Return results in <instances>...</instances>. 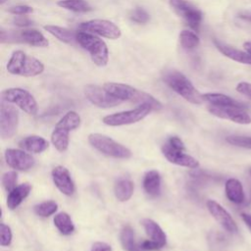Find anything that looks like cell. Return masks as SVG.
<instances>
[{"mask_svg": "<svg viewBox=\"0 0 251 251\" xmlns=\"http://www.w3.org/2000/svg\"><path fill=\"white\" fill-rule=\"evenodd\" d=\"M179 43L184 49H193L199 45L200 39L196 33L189 30H182L179 33Z\"/></svg>", "mask_w": 251, "mask_h": 251, "instance_id": "31", "label": "cell"}, {"mask_svg": "<svg viewBox=\"0 0 251 251\" xmlns=\"http://www.w3.org/2000/svg\"><path fill=\"white\" fill-rule=\"evenodd\" d=\"M79 29L109 39H118L122 35L120 27L107 20H90L79 25Z\"/></svg>", "mask_w": 251, "mask_h": 251, "instance_id": "12", "label": "cell"}, {"mask_svg": "<svg viewBox=\"0 0 251 251\" xmlns=\"http://www.w3.org/2000/svg\"><path fill=\"white\" fill-rule=\"evenodd\" d=\"M88 141L96 150L104 155L119 159H128L131 157V151L128 148L105 134L90 133Z\"/></svg>", "mask_w": 251, "mask_h": 251, "instance_id": "7", "label": "cell"}, {"mask_svg": "<svg viewBox=\"0 0 251 251\" xmlns=\"http://www.w3.org/2000/svg\"><path fill=\"white\" fill-rule=\"evenodd\" d=\"M17 180H18V174L15 171H10L6 172L2 176V185L4 189L8 192L12 191L17 185Z\"/></svg>", "mask_w": 251, "mask_h": 251, "instance_id": "33", "label": "cell"}, {"mask_svg": "<svg viewBox=\"0 0 251 251\" xmlns=\"http://www.w3.org/2000/svg\"><path fill=\"white\" fill-rule=\"evenodd\" d=\"M84 95L91 104L99 108H112L123 102L121 99L109 93L103 86L101 87L95 84H87L84 87Z\"/></svg>", "mask_w": 251, "mask_h": 251, "instance_id": "13", "label": "cell"}, {"mask_svg": "<svg viewBox=\"0 0 251 251\" xmlns=\"http://www.w3.org/2000/svg\"><path fill=\"white\" fill-rule=\"evenodd\" d=\"M8 12L14 15H26L33 12L32 7L27 5H16L13 7H10L8 9Z\"/></svg>", "mask_w": 251, "mask_h": 251, "instance_id": "37", "label": "cell"}, {"mask_svg": "<svg viewBox=\"0 0 251 251\" xmlns=\"http://www.w3.org/2000/svg\"><path fill=\"white\" fill-rule=\"evenodd\" d=\"M2 100L16 104L28 115L33 116L37 113V103L34 97L25 89L19 87L5 89L2 92Z\"/></svg>", "mask_w": 251, "mask_h": 251, "instance_id": "9", "label": "cell"}, {"mask_svg": "<svg viewBox=\"0 0 251 251\" xmlns=\"http://www.w3.org/2000/svg\"><path fill=\"white\" fill-rule=\"evenodd\" d=\"M162 78L171 89H173L186 101L196 105H199L204 101L202 94L180 72L176 70H166L163 72Z\"/></svg>", "mask_w": 251, "mask_h": 251, "instance_id": "2", "label": "cell"}, {"mask_svg": "<svg viewBox=\"0 0 251 251\" xmlns=\"http://www.w3.org/2000/svg\"><path fill=\"white\" fill-rule=\"evenodd\" d=\"M130 19L137 24H145L149 21V14L142 8H136L132 11Z\"/></svg>", "mask_w": 251, "mask_h": 251, "instance_id": "35", "label": "cell"}, {"mask_svg": "<svg viewBox=\"0 0 251 251\" xmlns=\"http://www.w3.org/2000/svg\"><path fill=\"white\" fill-rule=\"evenodd\" d=\"M142 226L151 240L157 242L162 247L166 245L167 236L163 231V229L161 228V226L156 222L150 219H144L142 221Z\"/></svg>", "mask_w": 251, "mask_h": 251, "instance_id": "24", "label": "cell"}, {"mask_svg": "<svg viewBox=\"0 0 251 251\" xmlns=\"http://www.w3.org/2000/svg\"><path fill=\"white\" fill-rule=\"evenodd\" d=\"M207 208L212 217L229 233H236L238 228L237 225L230 216V214L215 200L207 201Z\"/></svg>", "mask_w": 251, "mask_h": 251, "instance_id": "16", "label": "cell"}, {"mask_svg": "<svg viewBox=\"0 0 251 251\" xmlns=\"http://www.w3.org/2000/svg\"><path fill=\"white\" fill-rule=\"evenodd\" d=\"M226 198L234 204H242L245 201L243 185L237 178H228L225 184Z\"/></svg>", "mask_w": 251, "mask_h": 251, "instance_id": "19", "label": "cell"}, {"mask_svg": "<svg viewBox=\"0 0 251 251\" xmlns=\"http://www.w3.org/2000/svg\"><path fill=\"white\" fill-rule=\"evenodd\" d=\"M103 87L115 97L121 99L122 101H130L132 103L139 105H149L153 110H161L163 105L159 100L153 97L151 94L144 92L142 90L136 89L128 84L120 82H106Z\"/></svg>", "mask_w": 251, "mask_h": 251, "instance_id": "1", "label": "cell"}, {"mask_svg": "<svg viewBox=\"0 0 251 251\" xmlns=\"http://www.w3.org/2000/svg\"><path fill=\"white\" fill-rule=\"evenodd\" d=\"M162 153L165 158L177 166L196 169L199 162L192 156L185 153V146L182 140L177 136H171L162 146Z\"/></svg>", "mask_w": 251, "mask_h": 251, "instance_id": "5", "label": "cell"}, {"mask_svg": "<svg viewBox=\"0 0 251 251\" xmlns=\"http://www.w3.org/2000/svg\"><path fill=\"white\" fill-rule=\"evenodd\" d=\"M208 111L220 118L228 120L235 124L239 125H249L251 124V117L245 111L244 108L236 107V106H208Z\"/></svg>", "mask_w": 251, "mask_h": 251, "instance_id": "14", "label": "cell"}, {"mask_svg": "<svg viewBox=\"0 0 251 251\" xmlns=\"http://www.w3.org/2000/svg\"><path fill=\"white\" fill-rule=\"evenodd\" d=\"M19 145L24 150L31 153H41L45 151L49 144L48 141L38 135H28L20 140Z\"/></svg>", "mask_w": 251, "mask_h": 251, "instance_id": "22", "label": "cell"}, {"mask_svg": "<svg viewBox=\"0 0 251 251\" xmlns=\"http://www.w3.org/2000/svg\"><path fill=\"white\" fill-rule=\"evenodd\" d=\"M44 29L55 36L58 40L70 44V45H75L77 43L76 39V32L68 29L66 27L58 26V25H44Z\"/></svg>", "mask_w": 251, "mask_h": 251, "instance_id": "23", "label": "cell"}, {"mask_svg": "<svg viewBox=\"0 0 251 251\" xmlns=\"http://www.w3.org/2000/svg\"><path fill=\"white\" fill-rule=\"evenodd\" d=\"M143 188L150 197H158L161 193V176L155 171H148L143 176Z\"/></svg>", "mask_w": 251, "mask_h": 251, "instance_id": "20", "label": "cell"}, {"mask_svg": "<svg viewBox=\"0 0 251 251\" xmlns=\"http://www.w3.org/2000/svg\"><path fill=\"white\" fill-rule=\"evenodd\" d=\"M52 179L56 187L65 195L71 196L75 192V183L71 174L63 166H57L52 170Z\"/></svg>", "mask_w": 251, "mask_h": 251, "instance_id": "17", "label": "cell"}, {"mask_svg": "<svg viewBox=\"0 0 251 251\" xmlns=\"http://www.w3.org/2000/svg\"><path fill=\"white\" fill-rule=\"evenodd\" d=\"M4 156L7 165L17 171H27L35 164L34 158L31 155L20 149H6Z\"/></svg>", "mask_w": 251, "mask_h": 251, "instance_id": "15", "label": "cell"}, {"mask_svg": "<svg viewBox=\"0 0 251 251\" xmlns=\"http://www.w3.org/2000/svg\"><path fill=\"white\" fill-rule=\"evenodd\" d=\"M57 5L66 10H70L73 12H88L92 10V7L86 0H59Z\"/></svg>", "mask_w": 251, "mask_h": 251, "instance_id": "30", "label": "cell"}, {"mask_svg": "<svg viewBox=\"0 0 251 251\" xmlns=\"http://www.w3.org/2000/svg\"><path fill=\"white\" fill-rule=\"evenodd\" d=\"M121 243L123 248L126 251H140V246H138L134 239L133 229L129 226H126L123 227L121 231Z\"/></svg>", "mask_w": 251, "mask_h": 251, "instance_id": "29", "label": "cell"}, {"mask_svg": "<svg viewBox=\"0 0 251 251\" xmlns=\"http://www.w3.org/2000/svg\"><path fill=\"white\" fill-rule=\"evenodd\" d=\"M30 190L31 185L28 182L16 186L12 191L9 192L7 196V207L10 210L16 209L28 196Z\"/></svg>", "mask_w": 251, "mask_h": 251, "instance_id": "21", "label": "cell"}, {"mask_svg": "<svg viewBox=\"0 0 251 251\" xmlns=\"http://www.w3.org/2000/svg\"><path fill=\"white\" fill-rule=\"evenodd\" d=\"M21 41L35 47H47L49 45L46 37L36 29H25L20 31Z\"/></svg>", "mask_w": 251, "mask_h": 251, "instance_id": "26", "label": "cell"}, {"mask_svg": "<svg viewBox=\"0 0 251 251\" xmlns=\"http://www.w3.org/2000/svg\"><path fill=\"white\" fill-rule=\"evenodd\" d=\"M133 188H134L133 182L129 178H126V177L120 178L118 179L114 187L115 196L121 202L127 201L133 193Z\"/></svg>", "mask_w": 251, "mask_h": 251, "instance_id": "27", "label": "cell"}, {"mask_svg": "<svg viewBox=\"0 0 251 251\" xmlns=\"http://www.w3.org/2000/svg\"><path fill=\"white\" fill-rule=\"evenodd\" d=\"M241 218H242V221L244 222V224L246 225V226L248 227V229L251 232V215L250 214H246V213H242L241 214Z\"/></svg>", "mask_w": 251, "mask_h": 251, "instance_id": "42", "label": "cell"}, {"mask_svg": "<svg viewBox=\"0 0 251 251\" xmlns=\"http://www.w3.org/2000/svg\"><path fill=\"white\" fill-rule=\"evenodd\" d=\"M6 68L10 74L22 76H35L44 71L41 61L26 55L22 50L13 52Z\"/></svg>", "mask_w": 251, "mask_h": 251, "instance_id": "3", "label": "cell"}, {"mask_svg": "<svg viewBox=\"0 0 251 251\" xmlns=\"http://www.w3.org/2000/svg\"><path fill=\"white\" fill-rule=\"evenodd\" d=\"M58 209V205L54 201H44L42 203H39L34 206V212L36 215L47 218L51 215H53Z\"/></svg>", "mask_w": 251, "mask_h": 251, "instance_id": "32", "label": "cell"}, {"mask_svg": "<svg viewBox=\"0 0 251 251\" xmlns=\"http://www.w3.org/2000/svg\"><path fill=\"white\" fill-rule=\"evenodd\" d=\"M249 173H250V174H251V168H250V169H249Z\"/></svg>", "mask_w": 251, "mask_h": 251, "instance_id": "45", "label": "cell"}, {"mask_svg": "<svg viewBox=\"0 0 251 251\" xmlns=\"http://www.w3.org/2000/svg\"><path fill=\"white\" fill-rule=\"evenodd\" d=\"M226 141L233 146L242 147V148L251 150V136L231 135V136H227L226 138Z\"/></svg>", "mask_w": 251, "mask_h": 251, "instance_id": "34", "label": "cell"}, {"mask_svg": "<svg viewBox=\"0 0 251 251\" xmlns=\"http://www.w3.org/2000/svg\"><path fill=\"white\" fill-rule=\"evenodd\" d=\"M79 125L80 117L75 111H69L56 124L51 134V142L58 151L64 152L68 149L69 133L70 131L77 128Z\"/></svg>", "mask_w": 251, "mask_h": 251, "instance_id": "4", "label": "cell"}, {"mask_svg": "<svg viewBox=\"0 0 251 251\" xmlns=\"http://www.w3.org/2000/svg\"><path fill=\"white\" fill-rule=\"evenodd\" d=\"M12 23L15 25H18V26H23V27H25V26H29L31 25H33V22L27 18V17H25V16H19V17H15L13 20H12Z\"/></svg>", "mask_w": 251, "mask_h": 251, "instance_id": "39", "label": "cell"}, {"mask_svg": "<svg viewBox=\"0 0 251 251\" xmlns=\"http://www.w3.org/2000/svg\"><path fill=\"white\" fill-rule=\"evenodd\" d=\"M1 229V246H9L12 241V231L9 226L4 223L0 225Z\"/></svg>", "mask_w": 251, "mask_h": 251, "instance_id": "36", "label": "cell"}, {"mask_svg": "<svg viewBox=\"0 0 251 251\" xmlns=\"http://www.w3.org/2000/svg\"><path fill=\"white\" fill-rule=\"evenodd\" d=\"M214 44L217 47V49L226 57L246 65H251V55L246 51H241L238 49H235L233 47H230L228 45H226L219 40H214Z\"/></svg>", "mask_w": 251, "mask_h": 251, "instance_id": "18", "label": "cell"}, {"mask_svg": "<svg viewBox=\"0 0 251 251\" xmlns=\"http://www.w3.org/2000/svg\"><path fill=\"white\" fill-rule=\"evenodd\" d=\"M243 47H244V50H245L246 52H248V53L251 55V41L244 42Z\"/></svg>", "mask_w": 251, "mask_h": 251, "instance_id": "43", "label": "cell"}, {"mask_svg": "<svg viewBox=\"0 0 251 251\" xmlns=\"http://www.w3.org/2000/svg\"><path fill=\"white\" fill-rule=\"evenodd\" d=\"M161 248H163V247L160 244H158L157 242H155L151 239L143 241L140 245V249L141 250H146V251H155V250H159Z\"/></svg>", "mask_w": 251, "mask_h": 251, "instance_id": "40", "label": "cell"}, {"mask_svg": "<svg viewBox=\"0 0 251 251\" xmlns=\"http://www.w3.org/2000/svg\"><path fill=\"white\" fill-rule=\"evenodd\" d=\"M54 225L58 228V230L64 234V235H69L74 232L75 230V226L74 223L71 219V217L65 213V212H60L54 216Z\"/></svg>", "mask_w": 251, "mask_h": 251, "instance_id": "28", "label": "cell"}, {"mask_svg": "<svg viewBox=\"0 0 251 251\" xmlns=\"http://www.w3.org/2000/svg\"><path fill=\"white\" fill-rule=\"evenodd\" d=\"M19 112L11 103L2 100L0 106V135L2 138H11L17 132Z\"/></svg>", "mask_w": 251, "mask_h": 251, "instance_id": "10", "label": "cell"}, {"mask_svg": "<svg viewBox=\"0 0 251 251\" xmlns=\"http://www.w3.org/2000/svg\"><path fill=\"white\" fill-rule=\"evenodd\" d=\"M90 251H112V248L109 244H107L105 242L98 241L92 245Z\"/></svg>", "mask_w": 251, "mask_h": 251, "instance_id": "41", "label": "cell"}, {"mask_svg": "<svg viewBox=\"0 0 251 251\" xmlns=\"http://www.w3.org/2000/svg\"><path fill=\"white\" fill-rule=\"evenodd\" d=\"M77 43L86 50L92 62L99 66L104 67L109 61V51L106 43L97 37L95 34L87 31H78L76 32Z\"/></svg>", "mask_w": 251, "mask_h": 251, "instance_id": "6", "label": "cell"}, {"mask_svg": "<svg viewBox=\"0 0 251 251\" xmlns=\"http://www.w3.org/2000/svg\"><path fill=\"white\" fill-rule=\"evenodd\" d=\"M202 97L204 101L208 102L209 105L213 106H236L244 109L246 108L243 103L238 102L235 99L223 93H205L202 94Z\"/></svg>", "mask_w": 251, "mask_h": 251, "instance_id": "25", "label": "cell"}, {"mask_svg": "<svg viewBox=\"0 0 251 251\" xmlns=\"http://www.w3.org/2000/svg\"><path fill=\"white\" fill-rule=\"evenodd\" d=\"M236 91L240 94L251 99V83L246 81H241L236 85Z\"/></svg>", "mask_w": 251, "mask_h": 251, "instance_id": "38", "label": "cell"}, {"mask_svg": "<svg viewBox=\"0 0 251 251\" xmlns=\"http://www.w3.org/2000/svg\"><path fill=\"white\" fill-rule=\"evenodd\" d=\"M153 111L152 107L149 105H139L138 107L128 110V111H123L115 114L108 115L103 118V123L107 126H125V125H130L137 123L141 120H143L146 116L149 115V113Z\"/></svg>", "mask_w": 251, "mask_h": 251, "instance_id": "8", "label": "cell"}, {"mask_svg": "<svg viewBox=\"0 0 251 251\" xmlns=\"http://www.w3.org/2000/svg\"><path fill=\"white\" fill-rule=\"evenodd\" d=\"M6 1H7V0H0V3H1V4H4Z\"/></svg>", "mask_w": 251, "mask_h": 251, "instance_id": "44", "label": "cell"}, {"mask_svg": "<svg viewBox=\"0 0 251 251\" xmlns=\"http://www.w3.org/2000/svg\"><path fill=\"white\" fill-rule=\"evenodd\" d=\"M174 11L181 17L188 25L198 31L202 22V12L187 0H169Z\"/></svg>", "mask_w": 251, "mask_h": 251, "instance_id": "11", "label": "cell"}]
</instances>
